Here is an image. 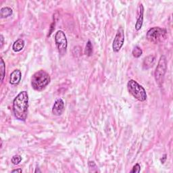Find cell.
<instances>
[{
	"instance_id": "cell-1",
	"label": "cell",
	"mask_w": 173,
	"mask_h": 173,
	"mask_svg": "<svg viewBox=\"0 0 173 173\" xmlns=\"http://www.w3.org/2000/svg\"><path fill=\"white\" fill-rule=\"evenodd\" d=\"M29 96L26 91H21L13 101V113L16 119L25 121L27 118Z\"/></svg>"
},
{
	"instance_id": "cell-2",
	"label": "cell",
	"mask_w": 173,
	"mask_h": 173,
	"mask_svg": "<svg viewBox=\"0 0 173 173\" xmlns=\"http://www.w3.org/2000/svg\"><path fill=\"white\" fill-rule=\"evenodd\" d=\"M51 78L50 74L45 70H41L36 72L31 78V85L38 91H43L50 84Z\"/></svg>"
},
{
	"instance_id": "cell-3",
	"label": "cell",
	"mask_w": 173,
	"mask_h": 173,
	"mask_svg": "<svg viewBox=\"0 0 173 173\" xmlns=\"http://www.w3.org/2000/svg\"><path fill=\"white\" fill-rule=\"evenodd\" d=\"M127 88L134 98L140 102H145L147 99V93L145 89L135 80H130L127 83Z\"/></svg>"
},
{
	"instance_id": "cell-4",
	"label": "cell",
	"mask_w": 173,
	"mask_h": 173,
	"mask_svg": "<svg viewBox=\"0 0 173 173\" xmlns=\"http://www.w3.org/2000/svg\"><path fill=\"white\" fill-rule=\"evenodd\" d=\"M167 35V31L160 27H153L147 31L146 37L151 43H158L163 41Z\"/></svg>"
},
{
	"instance_id": "cell-5",
	"label": "cell",
	"mask_w": 173,
	"mask_h": 173,
	"mask_svg": "<svg viewBox=\"0 0 173 173\" xmlns=\"http://www.w3.org/2000/svg\"><path fill=\"white\" fill-rule=\"evenodd\" d=\"M167 69V60L165 56H161L159 60L157 67L154 72L155 81L159 86H161L164 81V75Z\"/></svg>"
},
{
	"instance_id": "cell-6",
	"label": "cell",
	"mask_w": 173,
	"mask_h": 173,
	"mask_svg": "<svg viewBox=\"0 0 173 173\" xmlns=\"http://www.w3.org/2000/svg\"><path fill=\"white\" fill-rule=\"evenodd\" d=\"M55 41L59 53L61 56L64 55L66 52L68 47V41L65 33L62 30H58L55 34Z\"/></svg>"
},
{
	"instance_id": "cell-7",
	"label": "cell",
	"mask_w": 173,
	"mask_h": 173,
	"mask_svg": "<svg viewBox=\"0 0 173 173\" xmlns=\"http://www.w3.org/2000/svg\"><path fill=\"white\" fill-rule=\"evenodd\" d=\"M124 42V31L123 28L120 27L118 29L115 39L113 41L112 49L115 52H119L122 48Z\"/></svg>"
},
{
	"instance_id": "cell-8",
	"label": "cell",
	"mask_w": 173,
	"mask_h": 173,
	"mask_svg": "<svg viewBox=\"0 0 173 173\" xmlns=\"http://www.w3.org/2000/svg\"><path fill=\"white\" fill-rule=\"evenodd\" d=\"M143 13L144 8L143 5L140 3L137 8V22L135 24L136 30H139L143 25Z\"/></svg>"
},
{
	"instance_id": "cell-9",
	"label": "cell",
	"mask_w": 173,
	"mask_h": 173,
	"mask_svg": "<svg viewBox=\"0 0 173 173\" xmlns=\"http://www.w3.org/2000/svg\"><path fill=\"white\" fill-rule=\"evenodd\" d=\"M64 102L62 99H58L53 106L52 112L54 115L60 116L64 112Z\"/></svg>"
},
{
	"instance_id": "cell-10",
	"label": "cell",
	"mask_w": 173,
	"mask_h": 173,
	"mask_svg": "<svg viewBox=\"0 0 173 173\" xmlns=\"http://www.w3.org/2000/svg\"><path fill=\"white\" fill-rule=\"evenodd\" d=\"M22 74L21 72L19 70H14L11 74H10V82L12 85H18L20 80H21Z\"/></svg>"
},
{
	"instance_id": "cell-11",
	"label": "cell",
	"mask_w": 173,
	"mask_h": 173,
	"mask_svg": "<svg viewBox=\"0 0 173 173\" xmlns=\"http://www.w3.org/2000/svg\"><path fill=\"white\" fill-rule=\"evenodd\" d=\"M155 62V57L154 56H149L144 59L143 61V67L145 69L150 68L153 66Z\"/></svg>"
},
{
	"instance_id": "cell-12",
	"label": "cell",
	"mask_w": 173,
	"mask_h": 173,
	"mask_svg": "<svg viewBox=\"0 0 173 173\" xmlns=\"http://www.w3.org/2000/svg\"><path fill=\"white\" fill-rule=\"evenodd\" d=\"M25 47V41L22 39H18L13 44L12 49L15 52H18L21 51Z\"/></svg>"
},
{
	"instance_id": "cell-13",
	"label": "cell",
	"mask_w": 173,
	"mask_h": 173,
	"mask_svg": "<svg viewBox=\"0 0 173 173\" xmlns=\"http://www.w3.org/2000/svg\"><path fill=\"white\" fill-rule=\"evenodd\" d=\"M12 10L9 8V7H4L1 9L0 11V16H1L2 18H8V17L10 16L12 14Z\"/></svg>"
},
{
	"instance_id": "cell-14",
	"label": "cell",
	"mask_w": 173,
	"mask_h": 173,
	"mask_svg": "<svg viewBox=\"0 0 173 173\" xmlns=\"http://www.w3.org/2000/svg\"><path fill=\"white\" fill-rule=\"evenodd\" d=\"M85 54L88 56H91L93 54V46L92 43L90 41H88L85 46Z\"/></svg>"
},
{
	"instance_id": "cell-15",
	"label": "cell",
	"mask_w": 173,
	"mask_h": 173,
	"mask_svg": "<svg viewBox=\"0 0 173 173\" xmlns=\"http://www.w3.org/2000/svg\"><path fill=\"white\" fill-rule=\"evenodd\" d=\"M142 54H143V51L139 46H135L134 47V49L133 50V56L135 58H138L141 57Z\"/></svg>"
},
{
	"instance_id": "cell-16",
	"label": "cell",
	"mask_w": 173,
	"mask_h": 173,
	"mask_svg": "<svg viewBox=\"0 0 173 173\" xmlns=\"http://www.w3.org/2000/svg\"><path fill=\"white\" fill-rule=\"evenodd\" d=\"M0 72H1V81H3V78L5 77L6 74V65L3 60L1 58V64H0Z\"/></svg>"
},
{
	"instance_id": "cell-17",
	"label": "cell",
	"mask_w": 173,
	"mask_h": 173,
	"mask_svg": "<svg viewBox=\"0 0 173 173\" xmlns=\"http://www.w3.org/2000/svg\"><path fill=\"white\" fill-rule=\"evenodd\" d=\"M21 160H22V157L19 155H14L12 158V164H14V165H18V164H20V162H21Z\"/></svg>"
},
{
	"instance_id": "cell-18",
	"label": "cell",
	"mask_w": 173,
	"mask_h": 173,
	"mask_svg": "<svg viewBox=\"0 0 173 173\" xmlns=\"http://www.w3.org/2000/svg\"><path fill=\"white\" fill-rule=\"evenodd\" d=\"M140 170H141V167H140V165L139 164H136L134 166L133 169H132V171H131V173H138V172H140Z\"/></svg>"
},
{
	"instance_id": "cell-19",
	"label": "cell",
	"mask_w": 173,
	"mask_h": 173,
	"mask_svg": "<svg viewBox=\"0 0 173 173\" xmlns=\"http://www.w3.org/2000/svg\"><path fill=\"white\" fill-rule=\"evenodd\" d=\"M55 22H53L52 24L51 25V26H50V31H49V34H48V36H50L51 35V34L53 33V31L55 29Z\"/></svg>"
},
{
	"instance_id": "cell-20",
	"label": "cell",
	"mask_w": 173,
	"mask_h": 173,
	"mask_svg": "<svg viewBox=\"0 0 173 173\" xmlns=\"http://www.w3.org/2000/svg\"><path fill=\"white\" fill-rule=\"evenodd\" d=\"M166 160H167V154H164V156L162 157V158L161 159L162 163V164H164V162H165V161H166Z\"/></svg>"
},
{
	"instance_id": "cell-21",
	"label": "cell",
	"mask_w": 173,
	"mask_h": 173,
	"mask_svg": "<svg viewBox=\"0 0 173 173\" xmlns=\"http://www.w3.org/2000/svg\"><path fill=\"white\" fill-rule=\"evenodd\" d=\"M12 172H19V173H20V172H22V171L21 168H18V169H16V170H13Z\"/></svg>"
},
{
	"instance_id": "cell-22",
	"label": "cell",
	"mask_w": 173,
	"mask_h": 173,
	"mask_svg": "<svg viewBox=\"0 0 173 173\" xmlns=\"http://www.w3.org/2000/svg\"><path fill=\"white\" fill-rule=\"evenodd\" d=\"M0 39H1V47H2V46H3V35L2 34H1V36H0Z\"/></svg>"
},
{
	"instance_id": "cell-23",
	"label": "cell",
	"mask_w": 173,
	"mask_h": 173,
	"mask_svg": "<svg viewBox=\"0 0 173 173\" xmlns=\"http://www.w3.org/2000/svg\"><path fill=\"white\" fill-rule=\"evenodd\" d=\"M41 172V171H40L38 168H37V170L35 171V172Z\"/></svg>"
}]
</instances>
